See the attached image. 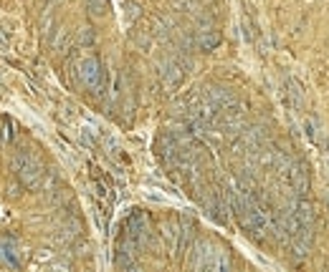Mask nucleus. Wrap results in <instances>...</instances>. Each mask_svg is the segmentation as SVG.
Returning <instances> with one entry per match:
<instances>
[{"instance_id":"obj_5","label":"nucleus","mask_w":329,"mask_h":272,"mask_svg":"<svg viewBox=\"0 0 329 272\" xmlns=\"http://www.w3.org/2000/svg\"><path fill=\"white\" fill-rule=\"evenodd\" d=\"M13 139V126H11V121H6V126H3V141H11Z\"/></svg>"},{"instance_id":"obj_1","label":"nucleus","mask_w":329,"mask_h":272,"mask_svg":"<svg viewBox=\"0 0 329 272\" xmlns=\"http://www.w3.org/2000/svg\"><path fill=\"white\" fill-rule=\"evenodd\" d=\"M11 169L16 171L18 182L26 189H31V192L43 184V164L33 154H28L26 149H16L11 154Z\"/></svg>"},{"instance_id":"obj_2","label":"nucleus","mask_w":329,"mask_h":272,"mask_svg":"<svg viewBox=\"0 0 329 272\" xmlns=\"http://www.w3.org/2000/svg\"><path fill=\"white\" fill-rule=\"evenodd\" d=\"M81 81L86 86H91V88H96L101 83V71H99V61L96 58L84 61V66H81Z\"/></svg>"},{"instance_id":"obj_3","label":"nucleus","mask_w":329,"mask_h":272,"mask_svg":"<svg viewBox=\"0 0 329 272\" xmlns=\"http://www.w3.org/2000/svg\"><path fill=\"white\" fill-rule=\"evenodd\" d=\"M106 8H109L106 0H86V11H89L91 16H104Z\"/></svg>"},{"instance_id":"obj_6","label":"nucleus","mask_w":329,"mask_h":272,"mask_svg":"<svg viewBox=\"0 0 329 272\" xmlns=\"http://www.w3.org/2000/svg\"><path fill=\"white\" fill-rule=\"evenodd\" d=\"M51 3H56V0H51Z\"/></svg>"},{"instance_id":"obj_4","label":"nucleus","mask_w":329,"mask_h":272,"mask_svg":"<svg viewBox=\"0 0 329 272\" xmlns=\"http://www.w3.org/2000/svg\"><path fill=\"white\" fill-rule=\"evenodd\" d=\"M79 41H81V43H94V41H96V36H94V31H91V28H81Z\"/></svg>"}]
</instances>
